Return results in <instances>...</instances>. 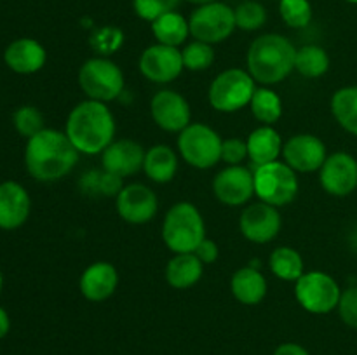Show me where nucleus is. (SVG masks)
<instances>
[{
	"mask_svg": "<svg viewBox=\"0 0 357 355\" xmlns=\"http://www.w3.org/2000/svg\"><path fill=\"white\" fill-rule=\"evenodd\" d=\"M79 150L73 146L66 132L42 129L26 141L24 166L37 181L52 183L72 173L79 162Z\"/></svg>",
	"mask_w": 357,
	"mask_h": 355,
	"instance_id": "nucleus-1",
	"label": "nucleus"
},
{
	"mask_svg": "<svg viewBox=\"0 0 357 355\" xmlns=\"http://www.w3.org/2000/svg\"><path fill=\"white\" fill-rule=\"evenodd\" d=\"M115 117L107 103L84 100L72 108L65 132L79 153L98 155L115 141Z\"/></svg>",
	"mask_w": 357,
	"mask_h": 355,
	"instance_id": "nucleus-2",
	"label": "nucleus"
},
{
	"mask_svg": "<svg viewBox=\"0 0 357 355\" xmlns=\"http://www.w3.org/2000/svg\"><path fill=\"white\" fill-rule=\"evenodd\" d=\"M296 47L289 38L279 33H264L251 42L246 54V66L255 82L275 86L288 79L295 70Z\"/></svg>",
	"mask_w": 357,
	"mask_h": 355,
	"instance_id": "nucleus-3",
	"label": "nucleus"
},
{
	"mask_svg": "<svg viewBox=\"0 0 357 355\" xmlns=\"http://www.w3.org/2000/svg\"><path fill=\"white\" fill-rule=\"evenodd\" d=\"M206 239V225L201 211L192 202H176L166 212L162 240L174 254L194 253Z\"/></svg>",
	"mask_w": 357,
	"mask_h": 355,
	"instance_id": "nucleus-4",
	"label": "nucleus"
},
{
	"mask_svg": "<svg viewBox=\"0 0 357 355\" xmlns=\"http://www.w3.org/2000/svg\"><path fill=\"white\" fill-rule=\"evenodd\" d=\"M79 86L87 100L108 103L124 93L126 79L117 63L110 58L94 56L80 66Z\"/></svg>",
	"mask_w": 357,
	"mask_h": 355,
	"instance_id": "nucleus-5",
	"label": "nucleus"
},
{
	"mask_svg": "<svg viewBox=\"0 0 357 355\" xmlns=\"http://www.w3.org/2000/svg\"><path fill=\"white\" fill-rule=\"evenodd\" d=\"M257 82L248 70L229 68L213 79L208 90L209 104L222 113H234L250 106Z\"/></svg>",
	"mask_w": 357,
	"mask_h": 355,
	"instance_id": "nucleus-6",
	"label": "nucleus"
},
{
	"mask_svg": "<svg viewBox=\"0 0 357 355\" xmlns=\"http://www.w3.org/2000/svg\"><path fill=\"white\" fill-rule=\"evenodd\" d=\"M255 195L274 207L291 204L298 195V178L286 162L264 164L255 167Z\"/></svg>",
	"mask_w": 357,
	"mask_h": 355,
	"instance_id": "nucleus-7",
	"label": "nucleus"
},
{
	"mask_svg": "<svg viewBox=\"0 0 357 355\" xmlns=\"http://www.w3.org/2000/svg\"><path fill=\"white\" fill-rule=\"evenodd\" d=\"M222 141L213 127L192 122L178 136V150L188 166L195 169H211L222 160Z\"/></svg>",
	"mask_w": 357,
	"mask_h": 355,
	"instance_id": "nucleus-8",
	"label": "nucleus"
},
{
	"mask_svg": "<svg viewBox=\"0 0 357 355\" xmlns=\"http://www.w3.org/2000/svg\"><path fill=\"white\" fill-rule=\"evenodd\" d=\"M340 285L330 274L321 270L305 271L295 282V298L309 313L324 315L333 312L340 301Z\"/></svg>",
	"mask_w": 357,
	"mask_h": 355,
	"instance_id": "nucleus-9",
	"label": "nucleus"
},
{
	"mask_svg": "<svg viewBox=\"0 0 357 355\" xmlns=\"http://www.w3.org/2000/svg\"><path fill=\"white\" fill-rule=\"evenodd\" d=\"M188 26L194 40L206 44H220L227 40L236 30V13L229 3L211 2L195 7L188 17Z\"/></svg>",
	"mask_w": 357,
	"mask_h": 355,
	"instance_id": "nucleus-10",
	"label": "nucleus"
},
{
	"mask_svg": "<svg viewBox=\"0 0 357 355\" xmlns=\"http://www.w3.org/2000/svg\"><path fill=\"white\" fill-rule=\"evenodd\" d=\"M115 207L121 219L129 225H145L155 218L159 211V198L146 184L131 183L119 191L115 197Z\"/></svg>",
	"mask_w": 357,
	"mask_h": 355,
	"instance_id": "nucleus-11",
	"label": "nucleus"
},
{
	"mask_svg": "<svg viewBox=\"0 0 357 355\" xmlns=\"http://www.w3.org/2000/svg\"><path fill=\"white\" fill-rule=\"evenodd\" d=\"M139 72L153 84H169L185 70L181 51L164 44L149 45L139 56Z\"/></svg>",
	"mask_w": 357,
	"mask_h": 355,
	"instance_id": "nucleus-12",
	"label": "nucleus"
},
{
	"mask_svg": "<svg viewBox=\"0 0 357 355\" xmlns=\"http://www.w3.org/2000/svg\"><path fill=\"white\" fill-rule=\"evenodd\" d=\"M282 226L278 207L265 202H255L244 207L239 218L241 233L246 240L255 244H267L279 235Z\"/></svg>",
	"mask_w": 357,
	"mask_h": 355,
	"instance_id": "nucleus-13",
	"label": "nucleus"
},
{
	"mask_svg": "<svg viewBox=\"0 0 357 355\" xmlns=\"http://www.w3.org/2000/svg\"><path fill=\"white\" fill-rule=\"evenodd\" d=\"M150 113L153 122L162 131L178 132L192 124V110L183 94L173 89H162L150 101Z\"/></svg>",
	"mask_w": 357,
	"mask_h": 355,
	"instance_id": "nucleus-14",
	"label": "nucleus"
},
{
	"mask_svg": "<svg viewBox=\"0 0 357 355\" xmlns=\"http://www.w3.org/2000/svg\"><path fill=\"white\" fill-rule=\"evenodd\" d=\"M282 159L295 173H316L328 159L326 145L309 132L295 134L282 145Z\"/></svg>",
	"mask_w": 357,
	"mask_h": 355,
	"instance_id": "nucleus-15",
	"label": "nucleus"
},
{
	"mask_svg": "<svg viewBox=\"0 0 357 355\" xmlns=\"http://www.w3.org/2000/svg\"><path fill=\"white\" fill-rule=\"evenodd\" d=\"M213 194L229 207L248 204L255 195L253 173L244 166H227L213 180Z\"/></svg>",
	"mask_w": 357,
	"mask_h": 355,
	"instance_id": "nucleus-16",
	"label": "nucleus"
},
{
	"mask_svg": "<svg viewBox=\"0 0 357 355\" xmlns=\"http://www.w3.org/2000/svg\"><path fill=\"white\" fill-rule=\"evenodd\" d=\"M319 181L326 194L347 197L357 188V160L347 152L333 153L319 169Z\"/></svg>",
	"mask_w": 357,
	"mask_h": 355,
	"instance_id": "nucleus-17",
	"label": "nucleus"
},
{
	"mask_svg": "<svg viewBox=\"0 0 357 355\" xmlns=\"http://www.w3.org/2000/svg\"><path fill=\"white\" fill-rule=\"evenodd\" d=\"M146 150L135 139H117L101 153L103 171L119 178H128L143 169Z\"/></svg>",
	"mask_w": 357,
	"mask_h": 355,
	"instance_id": "nucleus-18",
	"label": "nucleus"
},
{
	"mask_svg": "<svg viewBox=\"0 0 357 355\" xmlns=\"http://www.w3.org/2000/svg\"><path fill=\"white\" fill-rule=\"evenodd\" d=\"M30 211L31 198L23 184L16 181L0 183V228H20L26 223Z\"/></svg>",
	"mask_w": 357,
	"mask_h": 355,
	"instance_id": "nucleus-19",
	"label": "nucleus"
},
{
	"mask_svg": "<svg viewBox=\"0 0 357 355\" xmlns=\"http://www.w3.org/2000/svg\"><path fill=\"white\" fill-rule=\"evenodd\" d=\"M119 285L117 268L108 261H94L82 271L79 281L80 294L87 301L100 303L110 298Z\"/></svg>",
	"mask_w": 357,
	"mask_h": 355,
	"instance_id": "nucleus-20",
	"label": "nucleus"
},
{
	"mask_svg": "<svg viewBox=\"0 0 357 355\" xmlns=\"http://www.w3.org/2000/svg\"><path fill=\"white\" fill-rule=\"evenodd\" d=\"M3 61L13 72L20 75H31L44 68L47 61V52L38 40L23 37L7 45L3 52Z\"/></svg>",
	"mask_w": 357,
	"mask_h": 355,
	"instance_id": "nucleus-21",
	"label": "nucleus"
},
{
	"mask_svg": "<svg viewBox=\"0 0 357 355\" xmlns=\"http://www.w3.org/2000/svg\"><path fill=\"white\" fill-rule=\"evenodd\" d=\"M230 292L243 305H258L267 296V278L251 265L239 268L230 278Z\"/></svg>",
	"mask_w": 357,
	"mask_h": 355,
	"instance_id": "nucleus-22",
	"label": "nucleus"
},
{
	"mask_svg": "<svg viewBox=\"0 0 357 355\" xmlns=\"http://www.w3.org/2000/svg\"><path fill=\"white\" fill-rule=\"evenodd\" d=\"M248 159L255 164V167L264 166L279 160L282 155L281 134L272 125H260L255 129L246 139Z\"/></svg>",
	"mask_w": 357,
	"mask_h": 355,
	"instance_id": "nucleus-23",
	"label": "nucleus"
},
{
	"mask_svg": "<svg viewBox=\"0 0 357 355\" xmlns=\"http://www.w3.org/2000/svg\"><path fill=\"white\" fill-rule=\"evenodd\" d=\"M204 274V263L194 253L174 254L166 265V281L174 289H188L197 284Z\"/></svg>",
	"mask_w": 357,
	"mask_h": 355,
	"instance_id": "nucleus-24",
	"label": "nucleus"
},
{
	"mask_svg": "<svg viewBox=\"0 0 357 355\" xmlns=\"http://www.w3.org/2000/svg\"><path fill=\"white\" fill-rule=\"evenodd\" d=\"M143 171L153 183H169L178 173V155L171 146L155 145L146 150Z\"/></svg>",
	"mask_w": 357,
	"mask_h": 355,
	"instance_id": "nucleus-25",
	"label": "nucleus"
},
{
	"mask_svg": "<svg viewBox=\"0 0 357 355\" xmlns=\"http://www.w3.org/2000/svg\"><path fill=\"white\" fill-rule=\"evenodd\" d=\"M152 33L157 44L180 47L190 37V26H188V19H185L178 10H173L153 21Z\"/></svg>",
	"mask_w": 357,
	"mask_h": 355,
	"instance_id": "nucleus-26",
	"label": "nucleus"
},
{
	"mask_svg": "<svg viewBox=\"0 0 357 355\" xmlns=\"http://www.w3.org/2000/svg\"><path fill=\"white\" fill-rule=\"evenodd\" d=\"M268 267L275 277L284 282H296L305 274L302 254L289 246L275 247L268 258Z\"/></svg>",
	"mask_w": 357,
	"mask_h": 355,
	"instance_id": "nucleus-27",
	"label": "nucleus"
},
{
	"mask_svg": "<svg viewBox=\"0 0 357 355\" xmlns=\"http://www.w3.org/2000/svg\"><path fill=\"white\" fill-rule=\"evenodd\" d=\"M331 113L345 131L357 136V86L342 87L333 94Z\"/></svg>",
	"mask_w": 357,
	"mask_h": 355,
	"instance_id": "nucleus-28",
	"label": "nucleus"
},
{
	"mask_svg": "<svg viewBox=\"0 0 357 355\" xmlns=\"http://www.w3.org/2000/svg\"><path fill=\"white\" fill-rule=\"evenodd\" d=\"M251 113L261 122V125H274L282 115V101L275 90L271 87H257L253 97H251Z\"/></svg>",
	"mask_w": 357,
	"mask_h": 355,
	"instance_id": "nucleus-29",
	"label": "nucleus"
},
{
	"mask_svg": "<svg viewBox=\"0 0 357 355\" xmlns=\"http://www.w3.org/2000/svg\"><path fill=\"white\" fill-rule=\"evenodd\" d=\"M295 70L307 79H319L330 70V56L319 45H303L296 49Z\"/></svg>",
	"mask_w": 357,
	"mask_h": 355,
	"instance_id": "nucleus-30",
	"label": "nucleus"
},
{
	"mask_svg": "<svg viewBox=\"0 0 357 355\" xmlns=\"http://www.w3.org/2000/svg\"><path fill=\"white\" fill-rule=\"evenodd\" d=\"M236 26L244 31H257L267 23V9L257 0H244L234 9Z\"/></svg>",
	"mask_w": 357,
	"mask_h": 355,
	"instance_id": "nucleus-31",
	"label": "nucleus"
},
{
	"mask_svg": "<svg viewBox=\"0 0 357 355\" xmlns=\"http://www.w3.org/2000/svg\"><path fill=\"white\" fill-rule=\"evenodd\" d=\"M89 44L96 54L108 58L124 44V31L117 26H100L91 33Z\"/></svg>",
	"mask_w": 357,
	"mask_h": 355,
	"instance_id": "nucleus-32",
	"label": "nucleus"
},
{
	"mask_svg": "<svg viewBox=\"0 0 357 355\" xmlns=\"http://www.w3.org/2000/svg\"><path fill=\"white\" fill-rule=\"evenodd\" d=\"M181 58H183L185 70L204 72L215 63V49H213L211 44L194 40L185 45V49L181 51Z\"/></svg>",
	"mask_w": 357,
	"mask_h": 355,
	"instance_id": "nucleus-33",
	"label": "nucleus"
},
{
	"mask_svg": "<svg viewBox=\"0 0 357 355\" xmlns=\"http://www.w3.org/2000/svg\"><path fill=\"white\" fill-rule=\"evenodd\" d=\"M279 14L286 26L300 30L312 21V6L309 0H279Z\"/></svg>",
	"mask_w": 357,
	"mask_h": 355,
	"instance_id": "nucleus-34",
	"label": "nucleus"
},
{
	"mask_svg": "<svg viewBox=\"0 0 357 355\" xmlns=\"http://www.w3.org/2000/svg\"><path fill=\"white\" fill-rule=\"evenodd\" d=\"M13 124L14 129L26 139H30L31 136L38 134L42 129H45L44 115L31 104H24V106H20L14 111Z\"/></svg>",
	"mask_w": 357,
	"mask_h": 355,
	"instance_id": "nucleus-35",
	"label": "nucleus"
},
{
	"mask_svg": "<svg viewBox=\"0 0 357 355\" xmlns=\"http://www.w3.org/2000/svg\"><path fill=\"white\" fill-rule=\"evenodd\" d=\"M181 0H132V9L143 21L153 23L164 14L176 10Z\"/></svg>",
	"mask_w": 357,
	"mask_h": 355,
	"instance_id": "nucleus-36",
	"label": "nucleus"
},
{
	"mask_svg": "<svg viewBox=\"0 0 357 355\" xmlns=\"http://www.w3.org/2000/svg\"><path fill=\"white\" fill-rule=\"evenodd\" d=\"M337 308L338 313H340V319L349 327L357 329V285H351L345 291H342Z\"/></svg>",
	"mask_w": 357,
	"mask_h": 355,
	"instance_id": "nucleus-37",
	"label": "nucleus"
},
{
	"mask_svg": "<svg viewBox=\"0 0 357 355\" xmlns=\"http://www.w3.org/2000/svg\"><path fill=\"white\" fill-rule=\"evenodd\" d=\"M248 159V145L244 139L227 138L222 141V160L227 166H241Z\"/></svg>",
	"mask_w": 357,
	"mask_h": 355,
	"instance_id": "nucleus-38",
	"label": "nucleus"
},
{
	"mask_svg": "<svg viewBox=\"0 0 357 355\" xmlns=\"http://www.w3.org/2000/svg\"><path fill=\"white\" fill-rule=\"evenodd\" d=\"M122 187H124V184H122V178L115 176V174L103 171V173L98 176V190L103 195H115V197H117L119 191L122 190Z\"/></svg>",
	"mask_w": 357,
	"mask_h": 355,
	"instance_id": "nucleus-39",
	"label": "nucleus"
},
{
	"mask_svg": "<svg viewBox=\"0 0 357 355\" xmlns=\"http://www.w3.org/2000/svg\"><path fill=\"white\" fill-rule=\"evenodd\" d=\"M195 256L202 261L204 265H213L220 256V249H218V244L215 242L213 239H208L206 237L201 244L197 246V249L194 251Z\"/></svg>",
	"mask_w": 357,
	"mask_h": 355,
	"instance_id": "nucleus-40",
	"label": "nucleus"
},
{
	"mask_svg": "<svg viewBox=\"0 0 357 355\" xmlns=\"http://www.w3.org/2000/svg\"><path fill=\"white\" fill-rule=\"evenodd\" d=\"M274 355H310V354L298 343H282L275 348Z\"/></svg>",
	"mask_w": 357,
	"mask_h": 355,
	"instance_id": "nucleus-41",
	"label": "nucleus"
},
{
	"mask_svg": "<svg viewBox=\"0 0 357 355\" xmlns=\"http://www.w3.org/2000/svg\"><path fill=\"white\" fill-rule=\"evenodd\" d=\"M10 329V320H9V315H7L6 310L0 306V340H2L3 336H6L7 333H9Z\"/></svg>",
	"mask_w": 357,
	"mask_h": 355,
	"instance_id": "nucleus-42",
	"label": "nucleus"
},
{
	"mask_svg": "<svg viewBox=\"0 0 357 355\" xmlns=\"http://www.w3.org/2000/svg\"><path fill=\"white\" fill-rule=\"evenodd\" d=\"M187 2H190V3H195V6H204V3L218 2V0H187Z\"/></svg>",
	"mask_w": 357,
	"mask_h": 355,
	"instance_id": "nucleus-43",
	"label": "nucleus"
},
{
	"mask_svg": "<svg viewBox=\"0 0 357 355\" xmlns=\"http://www.w3.org/2000/svg\"><path fill=\"white\" fill-rule=\"evenodd\" d=\"M2 285H3V277H2V271H0V292H2Z\"/></svg>",
	"mask_w": 357,
	"mask_h": 355,
	"instance_id": "nucleus-44",
	"label": "nucleus"
},
{
	"mask_svg": "<svg viewBox=\"0 0 357 355\" xmlns=\"http://www.w3.org/2000/svg\"><path fill=\"white\" fill-rule=\"evenodd\" d=\"M349 3H357V0H347Z\"/></svg>",
	"mask_w": 357,
	"mask_h": 355,
	"instance_id": "nucleus-45",
	"label": "nucleus"
}]
</instances>
